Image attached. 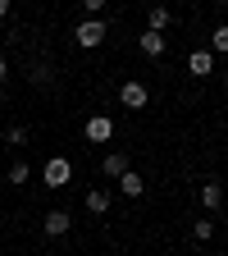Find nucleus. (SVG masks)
<instances>
[{
	"label": "nucleus",
	"mask_w": 228,
	"mask_h": 256,
	"mask_svg": "<svg viewBox=\"0 0 228 256\" xmlns=\"http://www.w3.org/2000/svg\"><path fill=\"white\" fill-rule=\"evenodd\" d=\"M73 42L82 46V50H96L105 42V18H82L78 28H73Z\"/></svg>",
	"instance_id": "1"
},
{
	"label": "nucleus",
	"mask_w": 228,
	"mask_h": 256,
	"mask_svg": "<svg viewBox=\"0 0 228 256\" xmlns=\"http://www.w3.org/2000/svg\"><path fill=\"white\" fill-rule=\"evenodd\" d=\"M41 178H46V188H64L73 178V165L64 156H55V160H46V170H41Z\"/></svg>",
	"instance_id": "2"
},
{
	"label": "nucleus",
	"mask_w": 228,
	"mask_h": 256,
	"mask_svg": "<svg viewBox=\"0 0 228 256\" xmlns=\"http://www.w3.org/2000/svg\"><path fill=\"white\" fill-rule=\"evenodd\" d=\"M110 138H114V119H110V114H91V119H87V142L105 146Z\"/></svg>",
	"instance_id": "3"
},
{
	"label": "nucleus",
	"mask_w": 228,
	"mask_h": 256,
	"mask_svg": "<svg viewBox=\"0 0 228 256\" xmlns=\"http://www.w3.org/2000/svg\"><path fill=\"white\" fill-rule=\"evenodd\" d=\"M119 101H123L128 110H146V101H151V92H146L142 82H123V87H119Z\"/></svg>",
	"instance_id": "4"
},
{
	"label": "nucleus",
	"mask_w": 228,
	"mask_h": 256,
	"mask_svg": "<svg viewBox=\"0 0 228 256\" xmlns=\"http://www.w3.org/2000/svg\"><path fill=\"white\" fill-rule=\"evenodd\" d=\"M187 74L210 78V74H215V55H210V50H192V55H187Z\"/></svg>",
	"instance_id": "5"
},
{
	"label": "nucleus",
	"mask_w": 228,
	"mask_h": 256,
	"mask_svg": "<svg viewBox=\"0 0 228 256\" xmlns=\"http://www.w3.org/2000/svg\"><path fill=\"white\" fill-rule=\"evenodd\" d=\"M137 46H142V55H151V60H160V55H165V32H142V37H137Z\"/></svg>",
	"instance_id": "6"
},
{
	"label": "nucleus",
	"mask_w": 228,
	"mask_h": 256,
	"mask_svg": "<svg viewBox=\"0 0 228 256\" xmlns=\"http://www.w3.org/2000/svg\"><path fill=\"white\" fill-rule=\"evenodd\" d=\"M101 174H105V178H123V174H128V156H123V151H110V156L101 160Z\"/></svg>",
	"instance_id": "7"
},
{
	"label": "nucleus",
	"mask_w": 228,
	"mask_h": 256,
	"mask_svg": "<svg viewBox=\"0 0 228 256\" xmlns=\"http://www.w3.org/2000/svg\"><path fill=\"white\" fill-rule=\"evenodd\" d=\"M201 206H206L210 215L224 206V183H215V178H210V183H201Z\"/></svg>",
	"instance_id": "8"
},
{
	"label": "nucleus",
	"mask_w": 228,
	"mask_h": 256,
	"mask_svg": "<svg viewBox=\"0 0 228 256\" xmlns=\"http://www.w3.org/2000/svg\"><path fill=\"white\" fill-rule=\"evenodd\" d=\"M41 229H46L50 238H59V234H69V215H64V210H46V220H41Z\"/></svg>",
	"instance_id": "9"
},
{
	"label": "nucleus",
	"mask_w": 228,
	"mask_h": 256,
	"mask_svg": "<svg viewBox=\"0 0 228 256\" xmlns=\"http://www.w3.org/2000/svg\"><path fill=\"white\" fill-rule=\"evenodd\" d=\"M119 192H123V197H142V192H146V183H142V174H137V170H128V174L119 178Z\"/></svg>",
	"instance_id": "10"
},
{
	"label": "nucleus",
	"mask_w": 228,
	"mask_h": 256,
	"mask_svg": "<svg viewBox=\"0 0 228 256\" xmlns=\"http://www.w3.org/2000/svg\"><path fill=\"white\" fill-rule=\"evenodd\" d=\"M87 210H91V215H105V210H110V192H105V188H91V192H87Z\"/></svg>",
	"instance_id": "11"
},
{
	"label": "nucleus",
	"mask_w": 228,
	"mask_h": 256,
	"mask_svg": "<svg viewBox=\"0 0 228 256\" xmlns=\"http://www.w3.org/2000/svg\"><path fill=\"white\" fill-rule=\"evenodd\" d=\"M146 23H151V32H165V28H169V23H174V14H169V10H165V5H155V10H151V14H146Z\"/></svg>",
	"instance_id": "12"
},
{
	"label": "nucleus",
	"mask_w": 228,
	"mask_h": 256,
	"mask_svg": "<svg viewBox=\"0 0 228 256\" xmlns=\"http://www.w3.org/2000/svg\"><path fill=\"white\" fill-rule=\"evenodd\" d=\"M210 55H228V23H219L210 32Z\"/></svg>",
	"instance_id": "13"
},
{
	"label": "nucleus",
	"mask_w": 228,
	"mask_h": 256,
	"mask_svg": "<svg viewBox=\"0 0 228 256\" xmlns=\"http://www.w3.org/2000/svg\"><path fill=\"white\" fill-rule=\"evenodd\" d=\"M192 238H197V242H210L215 238V220H197V224H192Z\"/></svg>",
	"instance_id": "14"
},
{
	"label": "nucleus",
	"mask_w": 228,
	"mask_h": 256,
	"mask_svg": "<svg viewBox=\"0 0 228 256\" xmlns=\"http://www.w3.org/2000/svg\"><path fill=\"white\" fill-rule=\"evenodd\" d=\"M5 138H9V146H23V142H27V128H23V124H14Z\"/></svg>",
	"instance_id": "15"
},
{
	"label": "nucleus",
	"mask_w": 228,
	"mask_h": 256,
	"mask_svg": "<svg viewBox=\"0 0 228 256\" xmlns=\"http://www.w3.org/2000/svg\"><path fill=\"white\" fill-rule=\"evenodd\" d=\"M9 183H27V165H23V160H14V165H9Z\"/></svg>",
	"instance_id": "16"
},
{
	"label": "nucleus",
	"mask_w": 228,
	"mask_h": 256,
	"mask_svg": "<svg viewBox=\"0 0 228 256\" xmlns=\"http://www.w3.org/2000/svg\"><path fill=\"white\" fill-rule=\"evenodd\" d=\"M5 78H9V64H5V55H0V87H5Z\"/></svg>",
	"instance_id": "17"
},
{
	"label": "nucleus",
	"mask_w": 228,
	"mask_h": 256,
	"mask_svg": "<svg viewBox=\"0 0 228 256\" xmlns=\"http://www.w3.org/2000/svg\"><path fill=\"white\" fill-rule=\"evenodd\" d=\"M5 14H9V0H0V18H5Z\"/></svg>",
	"instance_id": "18"
},
{
	"label": "nucleus",
	"mask_w": 228,
	"mask_h": 256,
	"mask_svg": "<svg viewBox=\"0 0 228 256\" xmlns=\"http://www.w3.org/2000/svg\"><path fill=\"white\" fill-rule=\"evenodd\" d=\"M224 87H228V69H224Z\"/></svg>",
	"instance_id": "19"
}]
</instances>
